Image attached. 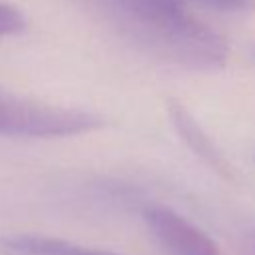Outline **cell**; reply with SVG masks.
Instances as JSON below:
<instances>
[{"mask_svg":"<svg viewBox=\"0 0 255 255\" xmlns=\"http://www.w3.org/2000/svg\"><path fill=\"white\" fill-rule=\"evenodd\" d=\"M133 48L187 70H219L229 48L225 38L197 18L189 0H88Z\"/></svg>","mask_w":255,"mask_h":255,"instance_id":"1","label":"cell"},{"mask_svg":"<svg viewBox=\"0 0 255 255\" xmlns=\"http://www.w3.org/2000/svg\"><path fill=\"white\" fill-rule=\"evenodd\" d=\"M104 118L90 110L54 106L0 90V135L54 139L102 128Z\"/></svg>","mask_w":255,"mask_h":255,"instance_id":"2","label":"cell"},{"mask_svg":"<svg viewBox=\"0 0 255 255\" xmlns=\"http://www.w3.org/2000/svg\"><path fill=\"white\" fill-rule=\"evenodd\" d=\"M143 221L167 255H221L219 245L209 233L167 205H147Z\"/></svg>","mask_w":255,"mask_h":255,"instance_id":"3","label":"cell"},{"mask_svg":"<svg viewBox=\"0 0 255 255\" xmlns=\"http://www.w3.org/2000/svg\"><path fill=\"white\" fill-rule=\"evenodd\" d=\"M169 120L177 131V135L183 139V143L203 161L207 163L213 171H217L221 177H233V169L223 157V153L217 149V145L207 137L203 128L197 124V120L185 110L179 102H169L167 106Z\"/></svg>","mask_w":255,"mask_h":255,"instance_id":"4","label":"cell"},{"mask_svg":"<svg viewBox=\"0 0 255 255\" xmlns=\"http://www.w3.org/2000/svg\"><path fill=\"white\" fill-rule=\"evenodd\" d=\"M0 255H118L40 233H12L0 237Z\"/></svg>","mask_w":255,"mask_h":255,"instance_id":"5","label":"cell"},{"mask_svg":"<svg viewBox=\"0 0 255 255\" xmlns=\"http://www.w3.org/2000/svg\"><path fill=\"white\" fill-rule=\"evenodd\" d=\"M26 30V16L12 4L0 2V36L22 34Z\"/></svg>","mask_w":255,"mask_h":255,"instance_id":"6","label":"cell"},{"mask_svg":"<svg viewBox=\"0 0 255 255\" xmlns=\"http://www.w3.org/2000/svg\"><path fill=\"white\" fill-rule=\"evenodd\" d=\"M225 14H249L255 10V0H195Z\"/></svg>","mask_w":255,"mask_h":255,"instance_id":"7","label":"cell"}]
</instances>
